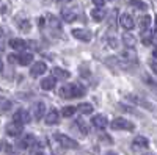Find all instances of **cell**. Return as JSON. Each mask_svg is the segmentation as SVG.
<instances>
[{
    "label": "cell",
    "instance_id": "cell-28",
    "mask_svg": "<svg viewBox=\"0 0 157 155\" xmlns=\"http://www.w3.org/2000/svg\"><path fill=\"white\" fill-rule=\"evenodd\" d=\"M77 125H78V128H80V132H82L83 135L88 133V127H86V124L83 122V119H77Z\"/></svg>",
    "mask_w": 157,
    "mask_h": 155
},
{
    "label": "cell",
    "instance_id": "cell-33",
    "mask_svg": "<svg viewBox=\"0 0 157 155\" xmlns=\"http://www.w3.org/2000/svg\"><path fill=\"white\" fill-rule=\"evenodd\" d=\"M33 155H46V153H44L43 150H39V149H38V150H35V153H33Z\"/></svg>",
    "mask_w": 157,
    "mask_h": 155
},
{
    "label": "cell",
    "instance_id": "cell-36",
    "mask_svg": "<svg viewBox=\"0 0 157 155\" xmlns=\"http://www.w3.org/2000/svg\"><path fill=\"white\" fill-rule=\"evenodd\" d=\"M143 155H155V153H152V152H146V153H143Z\"/></svg>",
    "mask_w": 157,
    "mask_h": 155
},
{
    "label": "cell",
    "instance_id": "cell-16",
    "mask_svg": "<svg viewBox=\"0 0 157 155\" xmlns=\"http://www.w3.org/2000/svg\"><path fill=\"white\" fill-rule=\"evenodd\" d=\"M149 146V141L145 138V136H137L134 141H132V147L134 149H146Z\"/></svg>",
    "mask_w": 157,
    "mask_h": 155
},
{
    "label": "cell",
    "instance_id": "cell-4",
    "mask_svg": "<svg viewBox=\"0 0 157 155\" xmlns=\"http://www.w3.org/2000/svg\"><path fill=\"white\" fill-rule=\"evenodd\" d=\"M13 122L16 124H21V125H25L30 122V114L27 110H17L14 114H13Z\"/></svg>",
    "mask_w": 157,
    "mask_h": 155
},
{
    "label": "cell",
    "instance_id": "cell-12",
    "mask_svg": "<svg viewBox=\"0 0 157 155\" xmlns=\"http://www.w3.org/2000/svg\"><path fill=\"white\" fill-rule=\"evenodd\" d=\"M121 57L124 58V61H130V63H137V52L134 49H130V47H126L123 50V54Z\"/></svg>",
    "mask_w": 157,
    "mask_h": 155
},
{
    "label": "cell",
    "instance_id": "cell-19",
    "mask_svg": "<svg viewBox=\"0 0 157 155\" xmlns=\"http://www.w3.org/2000/svg\"><path fill=\"white\" fill-rule=\"evenodd\" d=\"M123 42H124V47H130V49H134L137 46V38L134 35H123Z\"/></svg>",
    "mask_w": 157,
    "mask_h": 155
},
{
    "label": "cell",
    "instance_id": "cell-21",
    "mask_svg": "<svg viewBox=\"0 0 157 155\" xmlns=\"http://www.w3.org/2000/svg\"><path fill=\"white\" fill-rule=\"evenodd\" d=\"M149 25H151V17L149 16H141L138 19V27L141 31H146L149 28Z\"/></svg>",
    "mask_w": 157,
    "mask_h": 155
},
{
    "label": "cell",
    "instance_id": "cell-13",
    "mask_svg": "<svg viewBox=\"0 0 157 155\" xmlns=\"http://www.w3.org/2000/svg\"><path fill=\"white\" fill-rule=\"evenodd\" d=\"M69 72L66 69H61V68H54L52 69V77H55L57 80H66L69 79Z\"/></svg>",
    "mask_w": 157,
    "mask_h": 155
},
{
    "label": "cell",
    "instance_id": "cell-7",
    "mask_svg": "<svg viewBox=\"0 0 157 155\" xmlns=\"http://www.w3.org/2000/svg\"><path fill=\"white\" fill-rule=\"evenodd\" d=\"M120 24H121V27H123L124 30H132V28L135 27V22H134L132 16L126 14V13L120 16Z\"/></svg>",
    "mask_w": 157,
    "mask_h": 155
},
{
    "label": "cell",
    "instance_id": "cell-11",
    "mask_svg": "<svg viewBox=\"0 0 157 155\" xmlns=\"http://www.w3.org/2000/svg\"><path fill=\"white\" fill-rule=\"evenodd\" d=\"M91 122H93V125H94L96 128H99V130H102V128H105V127L109 125V121H107V118H105L104 114L94 116V118L91 119Z\"/></svg>",
    "mask_w": 157,
    "mask_h": 155
},
{
    "label": "cell",
    "instance_id": "cell-25",
    "mask_svg": "<svg viewBox=\"0 0 157 155\" xmlns=\"http://www.w3.org/2000/svg\"><path fill=\"white\" fill-rule=\"evenodd\" d=\"M17 27L24 31H29L30 30V22L29 19H17Z\"/></svg>",
    "mask_w": 157,
    "mask_h": 155
},
{
    "label": "cell",
    "instance_id": "cell-1",
    "mask_svg": "<svg viewBox=\"0 0 157 155\" xmlns=\"http://www.w3.org/2000/svg\"><path fill=\"white\" fill-rule=\"evenodd\" d=\"M85 94V88L78 83H68L63 85L60 89V96L63 99H74V97H82Z\"/></svg>",
    "mask_w": 157,
    "mask_h": 155
},
{
    "label": "cell",
    "instance_id": "cell-3",
    "mask_svg": "<svg viewBox=\"0 0 157 155\" xmlns=\"http://www.w3.org/2000/svg\"><path fill=\"white\" fill-rule=\"evenodd\" d=\"M110 125H112L113 130H134V124L130 121H127V119H124V118L113 119L110 122Z\"/></svg>",
    "mask_w": 157,
    "mask_h": 155
},
{
    "label": "cell",
    "instance_id": "cell-18",
    "mask_svg": "<svg viewBox=\"0 0 157 155\" xmlns=\"http://www.w3.org/2000/svg\"><path fill=\"white\" fill-rule=\"evenodd\" d=\"M33 61V55L32 54H21L17 55V64H21V66H29V64Z\"/></svg>",
    "mask_w": 157,
    "mask_h": 155
},
{
    "label": "cell",
    "instance_id": "cell-15",
    "mask_svg": "<svg viewBox=\"0 0 157 155\" xmlns=\"http://www.w3.org/2000/svg\"><path fill=\"white\" fill-rule=\"evenodd\" d=\"M55 77H46V79L41 80V88L44 91H52V89L55 88Z\"/></svg>",
    "mask_w": 157,
    "mask_h": 155
},
{
    "label": "cell",
    "instance_id": "cell-9",
    "mask_svg": "<svg viewBox=\"0 0 157 155\" xmlns=\"http://www.w3.org/2000/svg\"><path fill=\"white\" fill-rule=\"evenodd\" d=\"M22 127L21 124H16V122H11L6 125V135L8 136H19L22 135Z\"/></svg>",
    "mask_w": 157,
    "mask_h": 155
},
{
    "label": "cell",
    "instance_id": "cell-29",
    "mask_svg": "<svg viewBox=\"0 0 157 155\" xmlns=\"http://www.w3.org/2000/svg\"><path fill=\"white\" fill-rule=\"evenodd\" d=\"M143 44L145 46L152 44V33H143Z\"/></svg>",
    "mask_w": 157,
    "mask_h": 155
},
{
    "label": "cell",
    "instance_id": "cell-5",
    "mask_svg": "<svg viewBox=\"0 0 157 155\" xmlns=\"http://www.w3.org/2000/svg\"><path fill=\"white\" fill-rule=\"evenodd\" d=\"M19 147L21 149H29V147H33L36 144V138L32 135V133H27V135H24L21 139H19Z\"/></svg>",
    "mask_w": 157,
    "mask_h": 155
},
{
    "label": "cell",
    "instance_id": "cell-20",
    "mask_svg": "<svg viewBox=\"0 0 157 155\" xmlns=\"http://www.w3.org/2000/svg\"><path fill=\"white\" fill-rule=\"evenodd\" d=\"M44 111H46V105L43 102H38L36 105H35V111H33V116H35V119L39 121L44 116Z\"/></svg>",
    "mask_w": 157,
    "mask_h": 155
},
{
    "label": "cell",
    "instance_id": "cell-8",
    "mask_svg": "<svg viewBox=\"0 0 157 155\" xmlns=\"http://www.w3.org/2000/svg\"><path fill=\"white\" fill-rule=\"evenodd\" d=\"M72 36L77 38V39H80V41H91V33L88 30H83V28H74L72 30Z\"/></svg>",
    "mask_w": 157,
    "mask_h": 155
},
{
    "label": "cell",
    "instance_id": "cell-17",
    "mask_svg": "<svg viewBox=\"0 0 157 155\" xmlns=\"http://www.w3.org/2000/svg\"><path fill=\"white\" fill-rule=\"evenodd\" d=\"M61 19L64 22H74L77 19V14L74 13V9H68V8H64L61 11Z\"/></svg>",
    "mask_w": 157,
    "mask_h": 155
},
{
    "label": "cell",
    "instance_id": "cell-37",
    "mask_svg": "<svg viewBox=\"0 0 157 155\" xmlns=\"http://www.w3.org/2000/svg\"><path fill=\"white\" fill-rule=\"evenodd\" d=\"M155 25H157V17H155Z\"/></svg>",
    "mask_w": 157,
    "mask_h": 155
},
{
    "label": "cell",
    "instance_id": "cell-2",
    "mask_svg": "<svg viewBox=\"0 0 157 155\" xmlns=\"http://www.w3.org/2000/svg\"><path fill=\"white\" fill-rule=\"evenodd\" d=\"M55 139L58 141V144L64 149H77L78 147V143L75 139L69 138L68 135H63V133H55Z\"/></svg>",
    "mask_w": 157,
    "mask_h": 155
},
{
    "label": "cell",
    "instance_id": "cell-30",
    "mask_svg": "<svg viewBox=\"0 0 157 155\" xmlns=\"http://www.w3.org/2000/svg\"><path fill=\"white\" fill-rule=\"evenodd\" d=\"M93 3L96 5V8H102L104 3H105V0H93Z\"/></svg>",
    "mask_w": 157,
    "mask_h": 155
},
{
    "label": "cell",
    "instance_id": "cell-6",
    "mask_svg": "<svg viewBox=\"0 0 157 155\" xmlns=\"http://www.w3.org/2000/svg\"><path fill=\"white\" fill-rule=\"evenodd\" d=\"M44 72H47V66H46V63H43V61H38L36 64H33L32 66V69H30V75L33 77H39V75H43Z\"/></svg>",
    "mask_w": 157,
    "mask_h": 155
},
{
    "label": "cell",
    "instance_id": "cell-26",
    "mask_svg": "<svg viewBox=\"0 0 157 155\" xmlns=\"http://www.w3.org/2000/svg\"><path fill=\"white\" fill-rule=\"evenodd\" d=\"M129 5H132L135 8H140V9H148V5L145 2H141V0H127Z\"/></svg>",
    "mask_w": 157,
    "mask_h": 155
},
{
    "label": "cell",
    "instance_id": "cell-24",
    "mask_svg": "<svg viewBox=\"0 0 157 155\" xmlns=\"http://www.w3.org/2000/svg\"><path fill=\"white\" fill-rule=\"evenodd\" d=\"M47 20H49V27L57 28V30H60V28H61V24H60V20H58L55 16H49V17H47Z\"/></svg>",
    "mask_w": 157,
    "mask_h": 155
},
{
    "label": "cell",
    "instance_id": "cell-22",
    "mask_svg": "<svg viewBox=\"0 0 157 155\" xmlns=\"http://www.w3.org/2000/svg\"><path fill=\"white\" fill-rule=\"evenodd\" d=\"M91 17H93L96 22H101L104 17H105V9H102V8L91 9Z\"/></svg>",
    "mask_w": 157,
    "mask_h": 155
},
{
    "label": "cell",
    "instance_id": "cell-23",
    "mask_svg": "<svg viewBox=\"0 0 157 155\" xmlns=\"http://www.w3.org/2000/svg\"><path fill=\"white\" fill-rule=\"evenodd\" d=\"M77 110L82 114H91L93 113V105H91V103H80V105L77 107Z\"/></svg>",
    "mask_w": 157,
    "mask_h": 155
},
{
    "label": "cell",
    "instance_id": "cell-14",
    "mask_svg": "<svg viewBox=\"0 0 157 155\" xmlns=\"http://www.w3.org/2000/svg\"><path fill=\"white\" fill-rule=\"evenodd\" d=\"M27 41L19 39V38H14V39H10V47L14 49V50H25L27 49Z\"/></svg>",
    "mask_w": 157,
    "mask_h": 155
},
{
    "label": "cell",
    "instance_id": "cell-35",
    "mask_svg": "<svg viewBox=\"0 0 157 155\" xmlns=\"http://www.w3.org/2000/svg\"><path fill=\"white\" fill-rule=\"evenodd\" d=\"M105 155H118V153H116V152H107Z\"/></svg>",
    "mask_w": 157,
    "mask_h": 155
},
{
    "label": "cell",
    "instance_id": "cell-31",
    "mask_svg": "<svg viewBox=\"0 0 157 155\" xmlns=\"http://www.w3.org/2000/svg\"><path fill=\"white\" fill-rule=\"evenodd\" d=\"M151 69H152V72H154V74H157V63H155V61H152V63H151Z\"/></svg>",
    "mask_w": 157,
    "mask_h": 155
},
{
    "label": "cell",
    "instance_id": "cell-10",
    "mask_svg": "<svg viewBox=\"0 0 157 155\" xmlns=\"http://www.w3.org/2000/svg\"><path fill=\"white\" fill-rule=\"evenodd\" d=\"M58 119H60V113H58L55 108L49 110V113L46 114V124H47V125H55V124H58Z\"/></svg>",
    "mask_w": 157,
    "mask_h": 155
},
{
    "label": "cell",
    "instance_id": "cell-34",
    "mask_svg": "<svg viewBox=\"0 0 157 155\" xmlns=\"http://www.w3.org/2000/svg\"><path fill=\"white\" fill-rule=\"evenodd\" d=\"M152 55H154V58H157V47L154 49V52H152Z\"/></svg>",
    "mask_w": 157,
    "mask_h": 155
},
{
    "label": "cell",
    "instance_id": "cell-27",
    "mask_svg": "<svg viewBox=\"0 0 157 155\" xmlns=\"http://www.w3.org/2000/svg\"><path fill=\"white\" fill-rule=\"evenodd\" d=\"M75 111H77L75 107H64V108L61 110V116H64V118H69V116H72Z\"/></svg>",
    "mask_w": 157,
    "mask_h": 155
},
{
    "label": "cell",
    "instance_id": "cell-32",
    "mask_svg": "<svg viewBox=\"0 0 157 155\" xmlns=\"http://www.w3.org/2000/svg\"><path fill=\"white\" fill-rule=\"evenodd\" d=\"M152 42H155V44H157V30H155V31H152Z\"/></svg>",
    "mask_w": 157,
    "mask_h": 155
}]
</instances>
